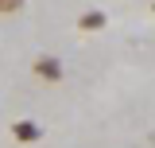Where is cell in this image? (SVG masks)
<instances>
[{
    "label": "cell",
    "instance_id": "cell-1",
    "mask_svg": "<svg viewBox=\"0 0 155 148\" xmlns=\"http://www.w3.org/2000/svg\"><path fill=\"white\" fill-rule=\"evenodd\" d=\"M12 136H16V140H23V144H31V140H39V136H43V129H39L35 121H16V125H12Z\"/></svg>",
    "mask_w": 155,
    "mask_h": 148
},
{
    "label": "cell",
    "instance_id": "cell-2",
    "mask_svg": "<svg viewBox=\"0 0 155 148\" xmlns=\"http://www.w3.org/2000/svg\"><path fill=\"white\" fill-rule=\"evenodd\" d=\"M35 74L47 78V82H58V78H62V62H58V58H39V62H35Z\"/></svg>",
    "mask_w": 155,
    "mask_h": 148
},
{
    "label": "cell",
    "instance_id": "cell-3",
    "mask_svg": "<svg viewBox=\"0 0 155 148\" xmlns=\"http://www.w3.org/2000/svg\"><path fill=\"white\" fill-rule=\"evenodd\" d=\"M105 23H109V16H105V12H85L78 27H81V31H101Z\"/></svg>",
    "mask_w": 155,
    "mask_h": 148
},
{
    "label": "cell",
    "instance_id": "cell-4",
    "mask_svg": "<svg viewBox=\"0 0 155 148\" xmlns=\"http://www.w3.org/2000/svg\"><path fill=\"white\" fill-rule=\"evenodd\" d=\"M23 8V0H0V16H8V12H19Z\"/></svg>",
    "mask_w": 155,
    "mask_h": 148
}]
</instances>
